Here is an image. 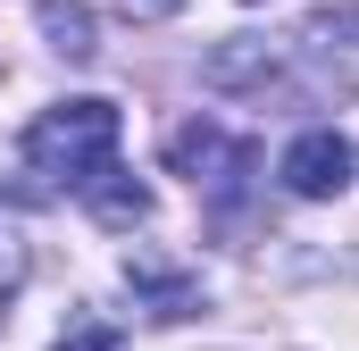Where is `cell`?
<instances>
[{
    "instance_id": "6da1fadb",
    "label": "cell",
    "mask_w": 359,
    "mask_h": 351,
    "mask_svg": "<svg viewBox=\"0 0 359 351\" xmlns=\"http://www.w3.org/2000/svg\"><path fill=\"white\" fill-rule=\"evenodd\" d=\"M117 143H126V117H117V100H59V109H42L34 126H25V176H34V192H84L92 176L117 159Z\"/></svg>"
},
{
    "instance_id": "7a4b0ae2",
    "label": "cell",
    "mask_w": 359,
    "mask_h": 351,
    "mask_svg": "<svg viewBox=\"0 0 359 351\" xmlns=\"http://www.w3.org/2000/svg\"><path fill=\"white\" fill-rule=\"evenodd\" d=\"M168 168L192 176V184H209L217 201H234V192H243V176L259 168V151H251V143H234L226 126H209V117H201V126H176V134H168Z\"/></svg>"
},
{
    "instance_id": "3957f363",
    "label": "cell",
    "mask_w": 359,
    "mask_h": 351,
    "mask_svg": "<svg viewBox=\"0 0 359 351\" xmlns=\"http://www.w3.org/2000/svg\"><path fill=\"white\" fill-rule=\"evenodd\" d=\"M351 143L334 134V126H309V134H292L284 143V159H276V184L292 192V201H343V184H351Z\"/></svg>"
},
{
    "instance_id": "277c9868",
    "label": "cell",
    "mask_w": 359,
    "mask_h": 351,
    "mask_svg": "<svg viewBox=\"0 0 359 351\" xmlns=\"http://www.w3.org/2000/svg\"><path fill=\"white\" fill-rule=\"evenodd\" d=\"M76 201H84L92 218H100V226H142V218H151V192H142V184H134V176L117 168V159H109V168L92 176L84 192H76Z\"/></svg>"
},
{
    "instance_id": "5b68a950",
    "label": "cell",
    "mask_w": 359,
    "mask_h": 351,
    "mask_svg": "<svg viewBox=\"0 0 359 351\" xmlns=\"http://www.w3.org/2000/svg\"><path fill=\"white\" fill-rule=\"evenodd\" d=\"M126 284L151 293V318H192V310H201V284L176 276V267H159L151 251H126Z\"/></svg>"
},
{
    "instance_id": "8992f818",
    "label": "cell",
    "mask_w": 359,
    "mask_h": 351,
    "mask_svg": "<svg viewBox=\"0 0 359 351\" xmlns=\"http://www.w3.org/2000/svg\"><path fill=\"white\" fill-rule=\"evenodd\" d=\"M42 34H50L59 59H92V51H100V42H92V8H84V0H42Z\"/></svg>"
},
{
    "instance_id": "52a82bcc",
    "label": "cell",
    "mask_w": 359,
    "mask_h": 351,
    "mask_svg": "<svg viewBox=\"0 0 359 351\" xmlns=\"http://www.w3.org/2000/svg\"><path fill=\"white\" fill-rule=\"evenodd\" d=\"M50 351H126V335H117L109 318H67V326H59V343H50Z\"/></svg>"
},
{
    "instance_id": "ba28073f",
    "label": "cell",
    "mask_w": 359,
    "mask_h": 351,
    "mask_svg": "<svg viewBox=\"0 0 359 351\" xmlns=\"http://www.w3.org/2000/svg\"><path fill=\"white\" fill-rule=\"evenodd\" d=\"M309 42H359V8H326V17H309Z\"/></svg>"
},
{
    "instance_id": "9c48e42d",
    "label": "cell",
    "mask_w": 359,
    "mask_h": 351,
    "mask_svg": "<svg viewBox=\"0 0 359 351\" xmlns=\"http://www.w3.org/2000/svg\"><path fill=\"white\" fill-rule=\"evenodd\" d=\"M17 276H25V251L0 234V318H8V301H17Z\"/></svg>"
},
{
    "instance_id": "30bf717a",
    "label": "cell",
    "mask_w": 359,
    "mask_h": 351,
    "mask_svg": "<svg viewBox=\"0 0 359 351\" xmlns=\"http://www.w3.org/2000/svg\"><path fill=\"white\" fill-rule=\"evenodd\" d=\"M243 8H259V0H243Z\"/></svg>"
}]
</instances>
